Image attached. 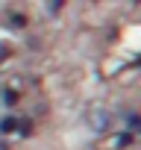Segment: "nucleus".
I'll use <instances>...</instances> for the list:
<instances>
[{"label": "nucleus", "instance_id": "nucleus-1", "mask_svg": "<svg viewBox=\"0 0 141 150\" xmlns=\"http://www.w3.org/2000/svg\"><path fill=\"white\" fill-rule=\"evenodd\" d=\"M15 129H18V118L15 115H6L0 121V132H15Z\"/></svg>", "mask_w": 141, "mask_h": 150}, {"label": "nucleus", "instance_id": "nucleus-2", "mask_svg": "<svg viewBox=\"0 0 141 150\" xmlns=\"http://www.w3.org/2000/svg\"><path fill=\"white\" fill-rule=\"evenodd\" d=\"M15 100H18V94H12V91H3V103H6V106H12Z\"/></svg>", "mask_w": 141, "mask_h": 150}]
</instances>
